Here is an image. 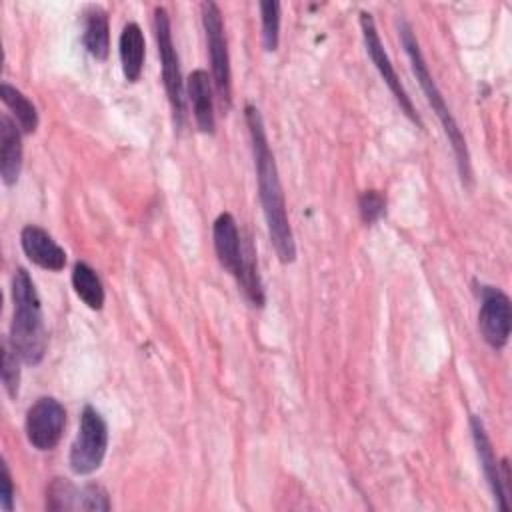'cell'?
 <instances>
[{
    "mask_svg": "<svg viewBox=\"0 0 512 512\" xmlns=\"http://www.w3.org/2000/svg\"><path fill=\"white\" fill-rule=\"evenodd\" d=\"M244 118L250 134L254 170L258 180V196H260L264 220L268 226L270 242L276 250L278 260L282 264H290L296 258V242H294L290 218L286 212V200H284L278 168H276L274 154L270 150L268 136L264 130V120L260 110L254 104L244 106Z\"/></svg>",
    "mask_w": 512,
    "mask_h": 512,
    "instance_id": "6da1fadb",
    "label": "cell"
},
{
    "mask_svg": "<svg viewBox=\"0 0 512 512\" xmlns=\"http://www.w3.org/2000/svg\"><path fill=\"white\" fill-rule=\"evenodd\" d=\"M12 300L14 316L10 324L8 342L14 352L26 364H38L46 354L48 334L42 316L40 296L36 292L34 280L24 268H16L12 276Z\"/></svg>",
    "mask_w": 512,
    "mask_h": 512,
    "instance_id": "7a4b0ae2",
    "label": "cell"
},
{
    "mask_svg": "<svg viewBox=\"0 0 512 512\" xmlns=\"http://www.w3.org/2000/svg\"><path fill=\"white\" fill-rule=\"evenodd\" d=\"M398 34H400V42L408 54V60H410V66H412V72L422 88V92L426 94V100L432 108V112L438 116L442 128H444V134L448 136V142L452 146V152H454V158H456V164H458V174L462 178V184H470L472 180V168H470V154H468V146H466V138L462 134V130L458 128V122L454 120L440 88L436 86L428 66H426V60H424V54L420 50V44H418V38L412 30V26L404 20H400L398 24Z\"/></svg>",
    "mask_w": 512,
    "mask_h": 512,
    "instance_id": "3957f363",
    "label": "cell"
},
{
    "mask_svg": "<svg viewBox=\"0 0 512 512\" xmlns=\"http://www.w3.org/2000/svg\"><path fill=\"white\" fill-rule=\"evenodd\" d=\"M212 238L220 266L236 278V282L242 286L244 294L254 306H264V288L254 260L256 254L252 250V244L248 246V252H244L238 224L230 212L218 214L212 226Z\"/></svg>",
    "mask_w": 512,
    "mask_h": 512,
    "instance_id": "277c9868",
    "label": "cell"
},
{
    "mask_svg": "<svg viewBox=\"0 0 512 512\" xmlns=\"http://www.w3.org/2000/svg\"><path fill=\"white\" fill-rule=\"evenodd\" d=\"M108 450V426L102 414L86 404L80 414L78 434L70 446L68 464L70 470L78 476H88L96 472L106 456Z\"/></svg>",
    "mask_w": 512,
    "mask_h": 512,
    "instance_id": "5b68a950",
    "label": "cell"
},
{
    "mask_svg": "<svg viewBox=\"0 0 512 512\" xmlns=\"http://www.w3.org/2000/svg\"><path fill=\"white\" fill-rule=\"evenodd\" d=\"M154 36H156V46H158V56L162 62V82L166 88V96L172 108V118L176 128H182L184 124V82H182V72H180V60L174 48L172 40V24H170V14L164 6L154 8Z\"/></svg>",
    "mask_w": 512,
    "mask_h": 512,
    "instance_id": "8992f818",
    "label": "cell"
},
{
    "mask_svg": "<svg viewBox=\"0 0 512 512\" xmlns=\"http://www.w3.org/2000/svg\"><path fill=\"white\" fill-rule=\"evenodd\" d=\"M200 16L206 32V42H208L212 82L222 106L228 110L232 104V72H230V54H228V44L224 34L222 12L216 2H202Z\"/></svg>",
    "mask_w": 512,
    "mask_h": 512,
    "instance_id": "52a82bcc",
    "label": "cell"
},
{
    "mask_svg": "<svg viewBox=\"0 0 512 512\" xmlns=\"http://www.w3.org/2000/svg\"><path fill=\"white\" fill-rule=\"evenodd\" d=\"M360 28H362V38H364L366 52H368L372 64L376 66L378 74H380L382 80L386 82L388 90L392 92L394 100L398 102L400 110H402L418 128H422V120H420V116L416 114V108H414V104H412L408 92L404 90V86H402V82H400V78H398V74H396L392 62H390L388 52L384 50V44H382V40H380L378 28H376V22H374L372 14L366 12V10L360 12Z\"/></svg>",
    "mask_w": 512,
    "mask_h": 512,
    "instance_id": "ba28073f",
    "label": "cell"
},
{
    "mask_svg": "<svg viewBox=\"0 0 512 512\" xmlns=\"http://www.w3.org/2000/svg\"><path fill=\"white\" fill-rule=\"evenodd\" d=\"M66 426V410L54 396H40L26 412V438L40 450H54Z\"/></svg>",
    "mask_w": 512,
    "mask_h": 512,
    "instance_id": "9c48e42d",
    "label": "cell"
},
{
    "mask_svg": "<svg viewBox=\"0 0 512 512\" xmlns=\"http://www.w3.org/2000/svg\"><path fill=\"white\" fill-rule=\"evenodd\" d=\"M478 328L490 348L502 350L508 344L512 328V306L510 298L500 288L480 286Z\"/></svg>",
    "mask_w": 512,
    "mask_h": 512,
    "instance_id": "30bf717a",
    "label": "cell"
},
{
    "mask_svg": "<svg viewBox=\"0 0 512 512\" xmlns=\"http://www.w3.org/2000/svg\"><path fill=\"white\" fill-rule=\"evenodd\" d=\"M46 508L106 512L112 508V504L108 492L100 484L76 486L68 478H54L46 490Z\"/></svg>",
    "mask_w": 512,
    "mask_h": 512,
    "instance_id": "8fae6325",
    "label": "cell"
},
{
    "mask_svg": "<svg viewBox=\"0 0 512 512\" xmlns=\"http://www.w3.org/2000/svg\"><path fill=\"white\" fill-rule=\"evenodd\" d=\"M20 244L28 260L44 270L60 272L66 266L64 248L44 228L36 224H28L22 228Z\"/></svg>",
    "mask_w": 512,
    "mask_h": 512,
    "instance_id": "7c38bea8",
    "label": "cell"
},
{
    "mask_svg": "<svg viewBox=\"0 0 512 512\" xmlns=\"http://www.w3.org/2000/svg\"><path fill=\"white\" fill-rule=\"evenodd\" d=\"M470 430H472V440H474V446H476V454H478L484 478H486V482L490 486V492L494 496V502L498 504V508L502 512H506L510 506H508V496H506V490H504V480H502V474H500V464L496 460V454H494L492 442L486 434V428H484V424L478 416H470Z\"/></svg>",
    "mask_w": 512,
    "mask_h": 512,
    "instance_id": "4fadbf2b",
    "label": "cell"
},
{
    "mask_svg": "<svg viewBox=\"0 0 512 512\" xmlns=\"http://www.w3.org/2000/svg\"><path fill=\"white\" fill-rule=\"evenodd\" d=\"M186 92L192 104V114L196 126L204 134H214L216 130V116H214V100H212V78L206 70H194L188 76Z\"/></svg>",
    "mask_w": 512,
    "mask_h": 512,
    "instance_id": "5bb4252c",
    "label": "cell"
},
{
    "mask_svg": "<svg viewBox=\"0 0 512 512\" xmlns=\"http://www.w3.org/2000/svg\"><path fill=\"white\" fill-rule=\"evenodd\" d=\"M20 126L6 114L0 118V176L6 186L16 184L22 170Z\"/></svg>",
    "mask_w": 512,
    "mask_h": 512,
    "instance_id": "9a60e30c",
    "label": "cell"
},
{
    "mask_svg": "<svg viewBox=\"0 0 512 512\" xmlns=\"http://www.w3.org/2000/svg\"><path fill=\"white\" fill-rule=\"evenodd\" d=\"M82 44L86 52L96 60H106L110 52V26L108 14L102 6H88L84 10V28H82Z\"/></svg>",
    "mask_w": 512,
    "mask_h": 512,
    "instance_id": "2e32d148",
    "label": "cell"
},
{
    "mask_svg": "<svg viewBox=\"0 0 512 512\" xmlns=\"http://www.w3.org/2000/svg\"><path fill=\"white\" fill-rule=\"evenodd\" d=\"M118 52H120L124 78L128 82H138L144 68L146 44H144V32L136 22H128L122 28L120 40H118Z\"/></svg>",
    "mask_w": 512,
    "mask_h": 512,
    "instance_id": "e0dca14e",
    "label": "cell"
},
{
    "mask_svg": "<svg viewBox=\"0 0 512 512\" xmlns=\"http://www.w3.org/2000/svg\"><path fill=\"white\" fill-rule=\"evenodd\" d=\"M72 286L76 296L90 308V310H102L104 306V286L96 270L86 262H76L72 268Z\"/></svg>",
    "mask_w": 512,
    "mask_h": 512,
    "instance_id": "ac0fdd59",
    "label": "cell"
},
{
    "mask_svg": "<svg viewBox=\"0 0 512 512\" xmlns=\"http://www.w3.org/2000/svg\"><path fill=\"white\" fill-rule=\"evenodd\" d=\"M0 98L2 102L12 110V114L16 116V124L20 126V130L24 134H32L38 128V112L36 106L12 84L2 82L0 86Z\"/></svg>",
    "mask_w": 512,
    "mask_h": 512,
    "instance_id": "d6986e66",
    "label": "cell"
},
{
    "mask_svg": "<svg viewBox=\"0 0 512 512\" xmlns=\"http://www.w3.org/2000/svg\"><path fill=\"white\" fill-rule=\"evenodd\" d=\"M258 8L262 22V46L266 52H274L280 42V2L262 0Z\"/></svg>",
    "mask_w": 512,
    "mask_h": 512,
    "instance_id": "ffe728a7",
    "label": "cell"
},
{
    "mask_svg": "<svg viewBox=\"0 0 512 512\" xmlns=\"http://www.w3.org/2000/svg\"><path fill=\"white\" fill-rule=\"evenodd\" d=\"M2 384L10 398L18 396L20 388V356L8 340L2 342Z\"/></svg>",
    "mask_w": 512,
    "mask_h": 512,
    "instance_id": "44dd1931",
    "label": "cell"
},
{
    "mask_svg": "<svg viewBox=\"0 0 512 512\" xmlns=\"http://www.w3.org/2000/svg\"><path fill=\"white\" fill-rule=\"evenodd\" d=\"M358 208H360L362 220L366 224H374L386 212V198H384V194L380 190H364L358 196Z\"/></svg>",
    "mask_w": 512,
    "mask_h": 512,
    "instance_id": "7402d4cb",
    "label": "cell"
},
{
    "mask_svg": "<svg viewBox=\"0 0 512 512\" xmlns=\"http://www.w3.org/2000/svg\"><path fill=\"white\" fill-rule=\"evenodd\" d=\"M0 506L4 512H12L14 508V486L8 464L2 462V492H0Z\"/></svg>",
    "mask_w": 512,
    "mask_h": 512,
    "instance_id": "603a6c76",
    "label": "cell"
}]
</instances>
